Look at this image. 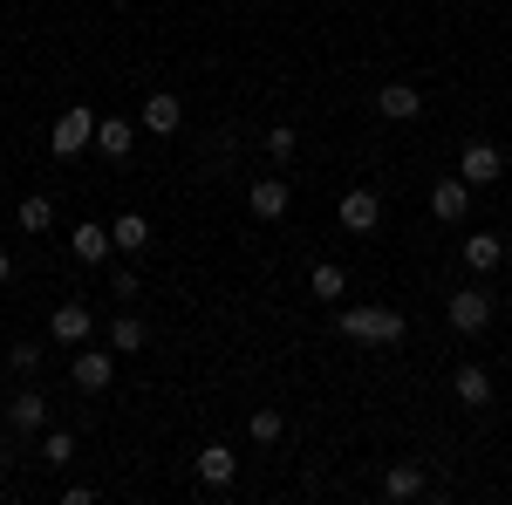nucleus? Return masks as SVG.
Masks as SVG:
<instances>
[{
    "instance_id": "f257e3e1",
    "label": "nucleus",
    "mask_w": 512,
    "mask_h": 505,
    "mask_svg": "<svg viewBox=\"0 0 512 505\" xmlns=\"http://www.w3.org/2000/svg\"><path fill=\"white\" fill-rule=\"evenodd\" d=\"M335 328H342L349 342H369V349H396V342H403V314L396 308H342Z\"/></svg>"
},
{
    "instance_id": "f03ea898",
    "label": "nucleus",
    "mask_w": 512,
    "mask_h": 505,
    "mask_svg": "<svg viewBox=\"0 0 512 505\" xmlns=\"http://www.w3.org/2000/svg\"><path fill=\"white\" fill-rule=\"evenodd\" d=\"M89 144H96V110H62V117H55V130H48V151L55 157H82L89 151Z\"/></svg>"
},
{
    "instance_id": "7ed1b4c3",
    "label": "nucleus",
    "mask_w": 512,
    "mask_h": 505,
    "mask_svg": "<svg viewBox=\"0 0 512 505\" xmlns=\"http://www.w3.org/2000/svg\"><path fill=\"white\" fill-rule=\"evenodd\" d=\"M335 219H342V233H376V226H383V198L369 192V185H349V192H342V205H335Z\"/></svg>"
},
{
    "instance_id": "20e7f679",
    "label": "nucleus",
    "mask_w": 512,
    "mask_h": 505,
    "mask_svg": "<svg viewBox=\"0 0 512 505\" xmlns=\"http://www.w3.org/2000/svg\"><path fill=\"white\" fill-rule=\"evenodd\" d=\"M444 321H451L458 335H485V321H492V294H485V287H458V294L444 301Z\"/></svg>"
},
{
    "instance_id": "39448f33",
    "label": "nucleus",
    "mask_w": 512,
    "mask_h": 505,
    "mask_svg": "<svg viewBox=\"0 0 512 505\" xmlns=\"http://www.w3.org/2000/svg\"><path fill=\"white\" fill-rule=\"evenodd\" d=\"M110 376H117V355H110V349H76L69 383H76L82 396H103V389H110Z\"/></svg>"
},
{
    "instance_id": "423d86ee",
    "label": "nucleus",
    "mask_w": 512,
    "mask_h": 505,
    "mask_svg": "<svg viewBox=\"0 0 512 505\" xmlns=\"http://www.w3.org/2000/svg\"><path fill=\"white\" fill-rule=\"evenodd\" d=\"M458 178H465V185H499V178H506V151H499V144H485V137H478V144H465Z\"/></svg>"
},
{
    "instance_id": "0eeeda50",
    "label": "nucleus",
    "mask_w": 512,
    "mask_h": 505,
    "mask_svg": "<svg viewBox=\"0 0 512 505\" xmlns=\"http://www.w3.org/2000/svg\"><path fill=\"white\" fill-rule=\"evenodd\" d=\"M48 335H55V342H62V349H82V342H89V335H96V314L82 308V301H62V308L48 314Z\"/></svg>"
},
{
    "instance_id": "6e6552de",
    "label": "nucleus",
    "mask_w": 512,
    "mask_h": 505,
    "mask_svg": "<svg viewBox=\"0 0 512 505\" xmlns=\"http://www.w3.org/2000/svg\"><path fill=\"white\" fill-rule=\"evenodd\" d=\"M376 110H383L390 123H417V117H424V89H417V82H383Z\"/></svg>"
},
{
    "instance_id": "1a4fd4ad",
    "label": "nucleus",
    "mask_w": 512,
    "mask_h": 505,
    "mask_svg": "<svg viewBox=\"0 0 512 505\" xmlns=\"http://www.w3.org/2000/svg\"><path fill=\"white\" fill-rule=\"evenodd\" d=\"M465 212H472V185H465V178H437V185H431V219L458 226Z\"/></svg>"
},
{
    "instance_id": "9d476101",
    "label": "nucleus",
    "mask_w": 512,
    "mask_h": 505,
    "mask_svg": "<svg viewBox=\"0 0 512 505\" xmlns=\"http://www.w3.org/2000/svg\"><path fill=\"white\" fill-rule=\"evenodd\" d=\"M246 205H253V219H280L294 205V185L287 178H260V185H246Z\"/></svg>"
},
{
    "instance_id": "9b49d317",
    "label": "nucleus",
    "mask_w": 512,
    "mask_h": 505,
    "mask_svg": "<svg viewBox=\"0 0 512 505\" xmlns=\"http://www.w3.org/2000/svg\"><path fill=\"white\" fill-rule=\"evenodd\" d=\"M451 396H458L465 410H485V403H492V376H485L478 362H458V376H451Z\"/></svg>"
},
{
    "instance_id": "f8f14e48",
    "label": "nucleus",
    "mask_w": 512,
    "mask_h": 505,
    "mask_svg": "<svg viewBox=\"0 0 512 505\" xmlns=\"http://www.w3.org/2000/svg\"><path fill=\"white\" fill-rule=\"evenodd\" d=\"M178 123H185V103H178V96H151V103H144V117H137V130H151V137H171V130H178Z\"/></svg>"
},
{
    "instance_id": "ddd939ff",
    "label": "nucleus",
    "mask_w": 512,
    "mask_h": 505,
    "mask_svg": "<svg viewBox=\"0 0 512 505\" xmlns=\"http://www.w3.org/2000/svg\"><path fill=\"white\" fill-rule=\"evenodd\" d=\"M198 478H205V485H233L239 478V451L233 444H205V451H198Z\"/></svg>"
},
{
    "instance_id": "4468645a",
    "label": "nucleus",
    "mask_w": 512,
    "mask_h": 505,
    "mask_svg": "<svg viewBox=\"0 0 512 505\" xmlns=\"http://www.w3.org/2000/svg\"><path fill=\"white\" fill-rule=\"evenodd\" d=\"M7 424L21 430V437H28V430H41V424H48V396H41V389H21V396L7 403Z\"/></svg>"
},
{
    "instance_id": "2eb2a0df",
    "label": "nucleus",
    "mask_w": 512,
    "mask_h": 505,
    "mask_svg": "<svg viewBox=\"0 0 512 505\" xmlns=\"http://www.w3.org/2000/svg\"><path fill=\"white\" fill-rule=\"evenodd\" d=\"M110 246H117V239H110V226H96V219H82V226H76V260H82V267L110 260Z\"/></svg>"
},
{
    "instance_id": "dca6fc26",
    "label": "nucleus",
    "mask_w": 512,
    "mask_h": 505,
    "mask_svg": "<svg viewBox=\"0 0 512 505\" xmlns=\"http://www.w3.org/2000/svg\"><path fill=\"white\" fill-rule=\"evenodd\" d=\"M499 260H506V239H499V233H472V239H465V267H472V273H492Z\"/></svg>"
},
{
    "instance_id": "f3484780",
    "label": "nucleus",
    "mask_w": 512,
    "mask_h": 505,
    "mask_svg": "<svg viewBox=\"0 0 512 505\" xmlns=\"http://www.w3.org/2000/svg\"><path fill=\"white\" fill-rule=\"evenodd\" d=\"M130 137H137L130 117H96V151L103 157H130Z\"/></svg>"
},
{
    "instance_id": "a211bd4d",
    "label": "nucleus",
    "mask_w": 512,
    "mask_h": 505,
    "mask_svg": "<svg viewBox=\"0 0 512 505\" xmlns=\"http://www.w3.org/2000/svg\"><path fill=\"white\" fill-rule=\"evenodd\" d=\"M308 294H315V301H328V308H335V301H342V294H349V273L335 267V260H321V267L308 273Z\"/></svg>"
},
{
    "instance_id": "6ab92c4d",
    "label": "nucleus",
    "mask_w": 512,
    "mask_h": 505,
    "mask_svg": "<svg viewBox=\"0 0 512 505\" xmlns=\"http://www.w3.org/2000/svg\"><path fill=\"white\" fill-rule=\"evenodd\" d=\"M110 239H117V253H144L151 246V219L144 212H123L117 226H110Z\"/></svg>"
},
{
    "instance_id": "aec40b11",
    "label": "nucleus",
    "mask_w": 512,
    "mask_h": 505,
    "mask_svg": "<svg viewBox=\"0 0 512 505\" xmlns=\"http://www.w3.org/2000/svg\"><path fill=\"white\" fill-rule=\"evenodd\" d=\"M383 492H390V499H417V492H424V471H417L410 458H403V465H390V471H383Z\"/></svg>"
},
{
    "instance_id": "412c9836",
    "label": "nucleus",
    "mask_w": 512,
    "mask_h": 505,
    "mask_svg": "<svg viewBox=\"0 0 512 505\" xmlns=\"http://www.w3.org/2000/svg\"><path fill=\"white\" fill-rule=\"evenodd\" d=\"M48 226H55V198L28 192L21 198V233H48Z\"/></svg>"
},
{
    "instance_id": "4be33fe9",
    "label": "nucleus",
    "mask_w": 512,
    "mask_h": 505,
    "mask_svg": "<svg viewBox=\"0 0 512 505\" xmlns=\"http://www.w3.org/2000/svg\"><path fill=\"white\" fill-rule=\"evenodd\" d=\"M110 349H123V355L144 349V321H137V314H117V321H110Z\"/></svg>"
},
{
    "instance_id": "5701e85b",
    "label": "nucleus",
    "mask_w": 512,
    "mask_h": 505,
    "mask_svg": "<svg viewBox=\"0 0 512 505\" xmlns=\"http://www.w3.org/2000/svg\"><path fill=\"white\" fill-rule=\"evenodd\" d=\"M69 458H76V437L69 430H48L41 437V465H69Z\"/></svg>"
},
{
    "instance_id": "b1692460",
    "label": "nucleus",
    "mask_w": 512,
    "mask_h": 505,
    "mask_svg": "<svg viewBox=\"0 0 512 505\" xmlns=\"http://www.w3.org/2000/svg\"><path fill=\"white\" fill-rule=\"evenodd\" d=\"M246 430H253V444H274L280 430H287V417H280V410H253V424H246Z\"/></svg>"
},
{
    "instance_id": "393cba45",
    "label": "nucleus",
    "mask_w": 512,
    "mask_h": 505,
    "mask_svg": "<svg viewBox=\"0 0 512 505\" xmlns=\"http://www.w3.org/2000/svg\"><path fill=\"white\" fill-rule=\"evenodd\" d=\"M267 157H274V164H287V157H294V130H287V123H274V130H267Z\"/></svg>"
},
{
    "instance_id": "a878e982",
    "label": "nucleus",
    "mask_w": 512,
    "mask_h": 505,
    "mask_svg": "<svg viewBox=\"0 0 512 505\" xmlns=\"http://www.w3.org/2000/svg\"><path fill=\"white\" fill-rule=\"evenodd\" d=\"M35 362H41V349H35V342H14V349H7V369H14V376H28Z\"/></svg>"
},
{
    "instance_id": "bb28decb",
    "label": "nucleus",
    "mask_w": 512,
    "mask_h": 505,
    "mask_svg": "<svg viewBox=\"0 0 512 505\" xmlns=\"http://www.w3.org/2000/svg\"><path fill=\"white\" fill-rule=\"evenodd\" d=\"M7 280H14V260H7V253H0V287H7Z\"/></svg>"
},
{
    "instance_id": "cd10ccee",
    "label": "nucleus",
    "mask_w": 512,
    "mask_h": 505,
    "mask_svg": "<svg viewBox=\"0 0 512 505\" xmlns=\"http://www.w3.org/2000/svg\"><path fill=\"white\" fill-rule=\"evenodd\" d=\"M0 478H7V451H0Z\"/></svg>"
}]
</instances>
